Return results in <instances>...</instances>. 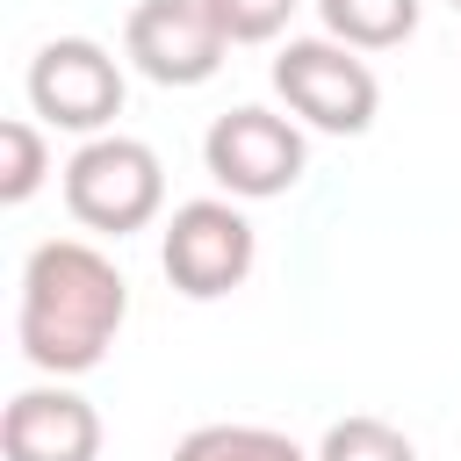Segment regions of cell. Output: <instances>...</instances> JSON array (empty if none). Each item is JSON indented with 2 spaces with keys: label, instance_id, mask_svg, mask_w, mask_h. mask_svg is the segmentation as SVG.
Listing matches in <instances>:
<instances>
[{
  "label": "cell",
  "instance_id": "cell-1",
  "mask_svg": "<svg viewBox=\"0 0 461 461\" xmlns=\"http://www.w3.org/2000/svg\"><path fill=\"white\" fill-rule=\"evenodd\" d=\"M130 317V281L115 259L86 238H43L22 259V303H14V339L22 360L43 375H86L108 360L115 331Z\"/></svg>",
  "mask_w": 461,
  "mask_h": 461
},
{
  "label": "cell",
  "instance_id": "cell-2",
  "mask_svg": "<svg viewBox=\"0 0 461 461\" xmlns=\"http://www.w3.org/2000/svg\"><path fill=\"white\" fill-rule=\"evenodd\" d=\"M65 209L101 230V238H130L144 230L158 209H166V166L144 137H86L72 158H65Z\"/></svg>",
  "mask_w": 461,
  "mask_h": 461
},
{
  "label": "cell",
  "instance_id": "cell-3",
  "mask_svg": "<svg viewBox=\"0 0 461 461\" xmlns=\"http://www.w3.org/2000/svg\"><path fill=\"white\" fill-rule=\"evenodd\" d=\"M274 94L288 101V115H303L310 130H331V137L375 130V108H382V79L367 72V58L331 43V36L281 43L274 50Z\"/></svg>",
  "mask_w": 461,
  "mask_h": 461
},
{
  "label": "cell",
  "instance_id": "cell-4",
  "mask_svg": "<svg viewBox=\"0 0 461 461\" xmlns=\"http://www.w3.org/2000/svg\"><path fill=\"white\" fill-rule=\"evenodd\" d=\"M252 259H259V238H252V223H245V209H238V202L202 194V202H180V209L166 216L158 267H166V281H173L180 295L216 303V295L245 288Z\"/></svg>",
  "mask_w": 461,
  "mask_h": 461
},
{
  "label": "cell",
  "instance_id": "cell-5",
  "mask_svg": "<svg viewBox=\"0 0 461 461\" xmlns=\"http://www.w3.org/2000/svg\"><path fill=\"white\" fill-rule=\"evenodd\" d=\"M202 166H209V180H216L230 202H274V194H288V187L303 180L310 144H303V130H295L288 115H274V108H230V115L209 122Z\"/></svg>",
  "mask_w": 461,
  "mask_h": 461
},
{
  "label": "cell",
  "instance_id": "cell-6",
  "mask_svg": "<svg viewBox=\"0 0 461 461\" xmlns=\"http://www.w3.org/2000/svg\"><path fill=\"white\" fill-rule=\"evenodd\" d=\"M29 108L50 130L72 137H108V122L122 115V65L94 43V36H50L29 58Z\"/></svg>",
  "mask_w": 461,
  "mask_h": 461
},
{
  "label": "cell",
  "instance_id": "cell-7",
  "mask_svg": "<svg viewBox=\"0 0 461 461\" xmlns=\"http://www.w3.org/2000/svg\"><path fill=\"white\" fill-rule=\"evenodd\" d=\"M122 50L158 86H202V79H216L230 43H223V29L209 22L202 0H137L130 22H122Z\"/></svg>",
  "mask_w": 461,
  "mask_h": 461
},
{
  "label": "cell",
  "instance_id": "cell-8",
  "mask_svg": "<svg viewBox=\"0 0 461 461\" xmlns=\"http://www.w3.org/2000/svg\"><path fill=\"white\" fill-rule=\"evenodd\" d=\"M0 454L7 461H101V411L65 382L22 389L0 411Z\"/></svg>",
  "mask_w": 461,
  "mask_h": 461
},
{
  "label": "cell",
  "instance_id": "cell-9",
  "mask_svg": "<svg viewBox=\"0 0 461 461\" xmlns=\"http://www.w3.org/2000/svg\"><path fill=\"white\" fill-rule=\"evenodd\" d=\"M324 36L346 50H396L418 29V0H317Z\"/></svg>",
  "mask_w": 461,
  "mask_h": 461
},
{
  "label": "cell",
  "instance_id": "cell-10",
  "mask_svg": "<svg viewBox=\"0 0 461 461\" xmlns=\"http://www.w3.org/2000/svg\"><path fill=\"white\" fill-rule=\"evenodd\" d=\"M173 461H317V454H303L274 425H194L173 447Z\"/></svg>",
  "mask_w": 461,
  "mask_h": 461
},
{
  "label": "cell",
  "instance_id": "cell-11",
  "mask_svg": "<svg viewBox=\"0 0 461 461\" xmlns=\"http://www.w3.org/2000/svg\"><path fill=\"white\" fill-rule=\"evenodd\" d=\"M317 461H418V447L389 425V418H339L331 432H324V447H317Z\"/></svg>",
  "mask_w": 461,
  "mask_h": 461
},
{
  "label": "cell",
  "instance_id": "cell-12",
  "mask_svg": "<svg viewBox=\"0 0 461 461\" xmlns=\"http://www.w3.org/2000/svg\"><path fill=\"white\" fill-rule=\"evenodd\" d=\"M43 173H50V144H43V130L36 122H0V202H29L36 187H43Z\"/></svg>",
  "mask_w": 461,
  "mask_h": 461
},
{
  "label": "cell",
  "instance_id": "cell-13",
  "mask_svg": "<svg viewBox=\"0 0 461 461\" xmlns=\"http://www.w3.org/2000/svg\"><path fill=\"white\" fill-rule=\"evenodd\" d=\"M202 7L223 29V43H274L295 14V0H202Z\"/></svg>",
  "mask_w": 461,
  "mask_h": 461
},
{
  "label": "cell",
  "instance_id": "cell-14",
  "mask_svg": "<svg viewBox=\"0 0 461 461\" xmlns=\"http://www.w3.org/2000/svg\"><path fill=\"white\" fill-rule=\"evenodd\" d=\"M447 7H461V0H447Z\"/></svg>",
  "mask_w": 461,
  "mask_h": 461
}]
</instances>
